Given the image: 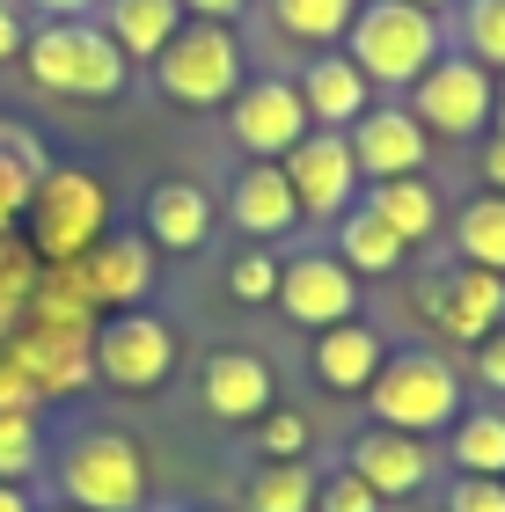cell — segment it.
Returning <instances> with one entry per match:
<instances>
[{
	"label": "cell",
	"mask_w": 505,
	"mask_h": 512,
	"mask_svg": "<svg viewBox=\"0 0 505 512\" xmlns=\"http://www.w3.org/2000/svg\"><path fill=\"white\" fill-rule=\"evenodd\" d=\"M359 403H366V417H374L381 432L432 439V432H447L454 417L469 410V381H462V366H454L440 344H403V352L381 359V374H374V388H366Z\"/></svg>",
	"instance_id": "cell-1"
},
{
	"label": "cell",
	"mask_w": 505,
	"mask_h": 512,
	"mask_svg": "<svg viewBox=\"0 0 505 512\" xmlns=\"http://www.w3.org/2000/svg\"><path fill=\"white\" fill-rule=\"evenodd\" d=\"M22 74L44 96H66V103H110L125 96L132 81V59L110 44V30L96 15H66V22H37L30 44H22Z\"/></svg>",
	"instance_id": "cell-2"
},
{
	"label": "cell",
	"mask_w": 505,
	"mask_h": 512,
	"mask_svg": "<svg viewBox=\"0 0 505 512\" xmlns=\"http://www.w3.org/2000/svg\"><path fill=\"white\" fill-rule=\"evenodd\" d=\"M447 52V15L410 8V0H359L352 30H344V59L374 81V96H410V81Z\"/></svg>",
	"instance_id": "cell-3"
},
{
	"label": "cell",
	"mask_w": 505,
	"mask_h": 512,
	"mask_svg": "<svg viewBox=\"0 0 505 512\" xmlns=\"http://www.w3.org/2000/svg\"><path fill=\"white\" fill-rule=\"evenodd\" d=\"M110 213H118V205H110V183L96 169L52 161V169L37 176V191H30L22 242L37 249V264H81V256L110 235Z\"/></svg>",
	"instance_id": "cell-4"
},
{
	"label": "cell",
	"mask_w": 505,
	"mask_h": 512,
	"mask_svg": "<svg viewBox=\"0 0 505 512\" xmlns=\"http://www.w3.org/2000/svg\"><path fill=\"white\" fill-rule=\"evenodd\" d=\"M52 483H59V505H81V512H140L147 505V454H140V439H132V432L88 425V432H74L52 454Z\"/></svg>",
	"instance_id": "cell-5"
},
{
	"label": "cell",
	"mask_w": 505,
	"mask_h": 512,
	"mask_svg": "<svg viewBox=\"0 0 505 512\" xmlns=\"http://www.w3.org/2000/svg\"><path fill=\"white\" fill-rule=\"evenodd\" d=\"M242 81H249V59H242L235 22H183L169 52L154 59V88L183 110H227Z\"/></svg>",
	"instance_id": "cell-6"
},
{
	"label": "cell",
	"mask_w": 505,
	"mask_h": 512,
	"mask_svg": "<svg viewBox=\"0 0 505 512\" xmlns=\"http://www.w3.org/2000/svg\"><path fill=\"white\" fill-rule=\"evenodd\" d=\"M176 359H183L176 322L154 308H118L96 322V381L118 395H154L176 374Z\"/></svg>",
	"instance_id": "cell-7"
},
{
	"label": "cell",
	"mask_w": 505,
	"mask_h": 512,
	"mask_svg": "<svg viewBox=\"0 0 505 512\" xmlns=\"http://www.w3.org/2000/svg\"><path fill=\"white\" fill-rule=\"evenodd\" d=\"M491 96H498V74L476 66L469 52H440L410 81V118H418L432 139H484L491 132Z\"/></svg>",
	"instance_id": "cell-8"
},
{
	"label": "cell",
	"mask_w": 505,
	"mask_h": 512,
	"mask_svg": "<svg viewBox=\"0 0 505 512\" xmlns=\"http://www.w3.org/2000/svg\"><path fill=\"white\" fill-rule=\"evenodd\" d=\"M227 132H235V147L249 161H286L315 125H308V103L293 88V74H249L235 88V103H227Z\"/></svg>",
	"instance_id": "cell-9"
},
{
	"label": "cell",
	"mask_w": 505,
	"mask_h": 512,
	"mask_svg": "<svg viewBox=\"0 0 505 512\" xmlns=\"http://www.w3.org/2000/svg\"><path fill=\"white\" fill-rule=\"evenodd\" d=\"M279 169L293 183V198H301V220H323V227H337L359 205V191H366V176H359L352 139H344V132H308Z\"/></svg>",
	"instance_id": "cell-10"
},
{
	"label": "cell",
	"mask_w": 505,
	"mask_h": 512,
	"mask_svg": "<svg viewBox=\"0 0 505 512\" xmlns=\"http://www.w3.org/2000/svg\"><path fill=\"white\" fill-rule=\"evenodd\" d=\"M279 315L301 330H337L359 315V278L337 264V249H293L279 264Z\"/></svg>",
	"instance_id": "cell-11"
},
{
	"label": "cell",
	"mask_w": 505,
	"mask_h": 512,
	"mask_svg": "<svg viewBox=\"0 0 505 512\" xmlns=\"http://www.w3.org/2000/svg\"><path fill=\"white\" fill-rule=\"evenodd\" d=\"M352 139V161H359V176L366 183H396V176H425V161H432V132L410 118V103L403 96H381L366 118L344 132Z\"/></svg>",
	"instance_id": "cell-12"
},
{
	"label": "cell",
	"mask_w": 505,
	"mask_h": 512,
	"mask_svg": "<svg viewBox=\"0 0 505 512\" xmlns=\"http://www.w3.org/2000/svg\"><path fill=\"white\" fill-rule=\"evenodd\" d=\"M154 264H162V249H154L147 235H125V227H110V235L81 256V293L96 315H118V308H140V300L154 293Z\"/></svg>",
	"instance_id": "cell-13"
},
{
	"label": "cell",
	"mask_w": 505,
	"mask_h": 512,
	"mask_svg": "<svg viewBox=\"0 0 505 512\" xmlns=\"http://www.w3.org/2000/svg\"><path fill=\"white\" fill-rule=\"evenodd\" d=\"M432 330H440V344H454V352H469V344H484L491 330H505V278L476 271V264L440 271V286H432Z\"/></svg>",
	"instance_id": "cell-14"
},
{
	"label": "cell",
	"mask_w": 505,
	"mask_h": 512,
	"mask_svg": "<svg viewBox=\"0 0 505 512\" xmlns=\"http://www.w3.org/2000/svg\"><path fill=\"white\" fill-rule=\"evenodd\" d=\"M344 469H352L381 505H403V498H425V483H432V447H425V439H410V432L366 425V432L352 439V454H344Z\"/></svg>",
	"instance_id": "cell-15"
},
{
	"label": "cell",
	"mask_w": 505,
	"mask_h": 512,
	"mask_svg": "<svg viewBox=\"0 0 505 512\" xmlns=\"http://www.w3.org/2000/svg\"><path fill=\"white\" fill-rule=\"evenodd\" d=\"M271 395H279V381H271L264 352H249V344H220V352L205 359V374H198V403H205V417H220V425H257L271 410Z\"/></svg>",
	"instance_id": "cell-16"
},
{
	"label": "cell",
	"mask_w": 505,
	"mask_h": 512,
	"mask_svg": "<svg viewBox=\"0 0 505 512\" xmlns=\"http://www.w3.org/2000/svg\"><path fill=\"white\" fill-rule=\"evenodd\" d=\"M293 88H301V103H308V125H315V132H352L366 110L381 103V96H374V81H366L359 66L344 59V44H337V52H315L301 74H293Z\"/></svg>",
	"instance_id": "cell-17"
},
{
	"label": "cell",
	"mask_w": 505,
	"mask_h": 512,
	"mask_svg": "<svg viewBox=\"0 0 505 512\" xmlns=\"http://www.w3.org/2000/svg\"><path fill=\"white\" fill-rule=\"evenodd\" d=\"M227 220L242 227L249 242H286L293 227H301V198H293V183L279 161H249V169L235 176V191H227Z\"/></svg>",
	"instance_id": "cell-18"
},
{
	"label": "cell",
	"mask_w": 505,
	"mask_h": 512,
	"mask_svg": "<svg viewBox=\"0 0 505 512\" xmlns=\"http://www.w3.org/2000/svg\"><path fill=\"white\" fill-rule=\"evenodd\" d=\"M381 359H388V337L359 315L337 322V330H315V344H308V374L330 395H366L374 374H381Z\"/></svg>",
	"instance_id": "cell-19"
},
{
	"label": "cell",
	"mask_w": 505,
	"mask_h": 512,
	"mask_svg": "<svg viewBox=\"0 0 505 512\" xmlns=\"http://www.w3.org/2000/svg\"><path fill=\"white\" fill-rule=\"evenodd\" d=\"M140 235L162 256L205 249V235H213V198H205L198 183H154L147 205H140Z\"/></svg>",
	"instance_id": "cell-20"
},
{
	"label": "cell",
	"mask_w": 505,
	"mask_h": 512,
	"mask_svg": "<svg viewBox=\"0 0 505 512\" xmlns=\"http://www.w3.org/2000/svg\"><path fill=\"white\" fill-rule=\"evenodd\" d=\"M103 30H110V44H118V52L132 59V66H154L169 52V37L183 30V0H103Z\"/></svg>",
	"instance_id": "cell-21"
},
{
	"label": "cell",
	"mask_w": 505,
	"mask_h": 512,
	"mask_svg": "<svg viewBox=\"0 0 505 512\" xmlns=\"http://www.w3.org/2000/svg\"><path fill=\"white\" fill-rule=\"evenodd\" d=\"M359 205H366L374 220H388V227H396V235H403L410 249H418V242H432V235H440V220H447V205H440V191H432L425 176L366 183V191H359Z\"/></svg>",
	"instance_id": "cell-22"
},
{
	"label": "cell",
	"mask_w": 505,
	"mask_h": 512,
	"mask_svg": "<svg viewBox=\"0 0 505 512\" xmlns=\"http://www.w3.org/2000/svg\"><path fill=\"white\" fill-rule=\"evenodd\" d=\"M403 256H410V242L388 220H374L366 205H352V213L337 220V264L352 271V278H396Z\"/></svg>",
	"instance_id": "cell-23"
},
{
	"label": "cell",
	"mask_w": 505,
	"mask_h": 512,
	"mask_svg": "<svg viewBox=\"0 0 505 512\" xmlns=\"http://www.w3.org/2000/svg\"><path fill=\"white\" fill-rule=\"evenodd\" d=\"M454 476H505V403H469L447 425Z\"/></svg>",
	"instance_id": "cell-24"
},
{
	"label": "cell",
	"mask_w": 505,
	"mask_h": 512,
	"mask_svg": "<svg viewBox=\"0 0 505 512\" xmlns=\"http://www.w3.org/2000/svg\"><path fill=\"white\" fill-rule=\"evenodd\" d=\"M454 264L505 278V198L498 191H476V198L454 205Z\"/></svg>",
	"instance_id": "cell-25"
},
{
	"label": "cell",
	"mask_w": 505,
	"mask_h": 512,
	"mask_svg": "<svg viewBox=\"0 0 505 512\" xmlns=\"http://www.w3.org/2000/svg\"><path fill=\"white\" fill-rule=\"evenodd\" d=\"M352 15H359V0H271V30L308 44V52H337Z\"/></svg>",
	"instance_id": "cell-26"
},
{
	"label": "cell",
	"mask_w": 505,
	"mask_h": 512,
	"mask_svg": "<svg viewBox=\"0 0 505 512\" xmlns=\"http://www.w3.org/2000/svg\"><path fill=\"white\" fill-rule=\"evenodd\" d=\"M315 483H323V469H308V461H257L242 512H315Z\"/></svg>",
	"instance_id": "cell-27"
},
{
	"label": "cell",
	"mask_w": 505,
	"mask_h": 512,
	"mask_svg": "<svg viewBox=\"0 0 505 512\" xmlns=\"http://www.w3.org/2000/svg\"><path fill=\"white\" fill-rule=\"evenodd\" d=\"M44 169H52V161H44V147H37L22 125L0 118V213H8V220L30 213V191H37Z\"/></svg>",
	"instance_id": "cell-28"
},
{
	"label": "cell",
	"mask_w": 505,
	"mask_h": 512,
	"mask_svg": "<svg viewBox=\"0 0 505 512\" xmlns=\"http://www.w3.org/2000/svg\"><path fill=\"white\" fill-rule=\"evenodd\" d=\"M454 52L505 74V0H454Z\"/></svg>",
	"instance_id": "cell-29"
},
{
	"label": "cell",
	"mask_w": 505,
	"mask_h": 512,
	"mask_svg": "<svg viewBox=\"0 0 505 512\" xmlns=\"http://www.w3.org/2000/svg\"><path fill=\"white\" fill-rule=\"evenodd\" d=\"M44 469V425L37 410H0V483H30Z\"/></svg>",
	"instance_id": "cell-30"
},
{
	"label": "cell",
	"mask_w": 505,
	"mask_h": 512,
	"mask_svg": "<svg viewBox=\"0 0 505 512\" xmlns=\"http://www.w3.org/2000/svg\"><path fill=\"white\" fill-rule=\"evenodd\" d=\"M227 293L242 300V308H264V300H279V249L249 242L227 256Z\"/></svg>",
	"instance_id": "cell-31"
},
{
	"label": "cell",
	"mask_w": 505,
	"mask_h": 512,
	"mask_svg": "<svg viewBox=\"0 0 505 512\" xmlns=\"http://www.w3.org/2000/svg\"><path fill=\"white\" fill-rule=\"evenodd\" d=\"M249 439H257V461H308V447H315V425L301 410H264L257 425H249Z\"/></svg>",
	"instance_id": "cell-32"
},
{
	"label": "cell",
	"mask_w": 505,
	"mask_h": 512,
	"mask_svg": "<svg viewBox=\"0 0 505 512\" xmlns=\"http://www.w3.org/2000/svg\"><path fill=\"white\" fill-rule=\"evenodd\" d=\"M315 512H388V505L366 491L352 469H330L323 483H315Z\"/></svg>",
	"instance_id": "cell-33"
},
{
	"label": "cell",
	"mask_w": 505,
	"mask_h": 512,
	"mask_svg": "<svg viewBox=\"0 0 505 512\" xmlns=\"http://www.w3.org/2000/svg\"><path fill=\"white\" fill-rule=\"evenodd\" d=\"M440 512H505V476H454Z\"/></svg>",
	"instance_id": "cell-34"
},
{
	"label": "cell",
	"mask_w": 505,
	"mask_h": 512,
	"mask_svg": "<svg viewBox=\"0 0 505 512\" xmlns=\"http://www.w3.org/2000/svg\"><path fill=\"white\" fill-rule=\"evenodd\" d=\"M469 381L491 395V403H505V330H491L484 344H469Z\"/></svg>",
	"instance_id": "cell-35"
},
{
	"label": "cell",
	"mask_w": 505,
	"mask_h": 512,
	"mask_svg": "<svg viewBox=\"0 0 505 512\" xmlns=\"http://www.w3.org/2000/svg\"><path fill=\"white\" fill-rule=\"evenodd\" d=\"M0 410H37V388H30V374L15 366L8 344H0Z\"/></svg>",
	"instance_id": "cell-36"
},
{
	"label": "cell",
	"mask_w": 505,
	"mask_h": 512,
	"mask_svg": "<svg viewBox=\"0 0 505 512\" xmlns=\"http://www.w3.org/2000/svg\"><path fill=\"white\" fill-rule=\"evenodd\" d=\"M476 183L505 198V132H484V139H476Z\"/></svg>",
	"instance_id": "cell-37"
},
{
	"label": "cell",
	"mask_w": 505,
	"mask_h": 512,
	"mask_svg": "<svg viewBox=\"0 0 505 512\" xmlns=\"http://www.w3.org/2000/svg\"><path fill=\"white\" fill-rule=\"evenodd\" d=\"M22 44H30V22H22L15 0H0V66H15V59H22Z\"/></svg>",
	"instance_id": "cell-38"
},
{
	"label": "cell",
	"mask_w": 505,
	"mask_h": 512,
	"mask_svg": "<svg viewBox=\"0 0 505 512\" xmlns=\"http://www.w3.org/2000/svg\"><path fill=\"white\" fill-rule=\"evenodd\" d=\"M183 15H191V22H242L249 0H183Z\"/></svg>",
	"instance_id": "cell-39"
},
{
	"label": "cell",
	"mask_w": 505,
	"mask_h": 512,
	"mask_svg": "<svg viewBox=\"0 0 505 512\" xmlns=\"http://www.w3.org/2000/svg\"><path fill=\"white\" fill-rule=\"evenodd\" d=\"M22 8H44V22H66V15H96L103 0H22Z\"/></svg>",
	"instance_id": "cell-40"
},
{
	"label": "cell",
	"mask_w": 505,
	"mask_h": 512,
	"mask_svg": "<svg viewBox=\"0 0 505 512\" xmlns=\"http://www.w3.org/2000/svg\"><path fill=\"white\" fill-rule=\"evenodd\" d=\"M0 512H37V498H30V483H0Z\"/></svg>",
	"instance_id": "cell-41"
},
{
	"label": "cell",
	"mask_w": 505,
	"mask_h": 512,
	"mask_svg": "<svg viewBox=\"0 0 505 512\" xmlns=\"http://www.w3.org/2000/svg\"><path fill=\"white\" fill-rule=\"evenodd\" d=\"M491 132H505V74H498V96H491Z\"/></svg>",
	"instance_id": "cell-42"
},
{
	"label": "cell",
	"mask_w": 505,
	"mask_h": 512,
	"mask_svg": "<svg viewBox=\"0 0 505 512\" xmlns=\"http://www.w3.org/2000/svg\"><path fill=\"white\" fill-rule=\"evenodd\" d=\"M388 512H440V505H425V498H403V505H388Z\"/></svg>",
	"instance_id": "cell-43"
},
{
	"label": "cell",
	"mask_w": 505,
	"mask_h": 512,
	"mask_svg": "<svg viewBox=\"0 0 505 512\" xmlns=\"http://www.w3.org/2000/svg\"><path fill=\"white\" fill-rule=\"evenodd\" d=\"M410 8H432V15H447V8H454V0H410Z\"/></svg>",
	"instance_id": "cell-44"
},
{
	"label": "cell",
	"mask_w": 505,
	"mask_h": 512,
	"mask_svg": "<svg viewBox=\"0 0 505 512\" xmlns=\"http://www.w3.org/2000/svg\"><path fill=\"white\" fill-rule=\"evenodd\" d=\"M52 512H81V505H52Z\"/></svg>",
	"instance_id": "cell-45"
},
{
	"label": "cell",
	"mask_w": 505,
	"mask_h": 512,
	"mask_svg": "<svg viewBox=\"0 0 505 512\" xmlns=\"http://www.w3.org/2000/svg\"><path fill=\"white\" fill-rule=\"evenodd\" d=\"M191 512H220V505H191Z\"/></svg>",
	"instance_id": "cell-46"
}]
</instances>
